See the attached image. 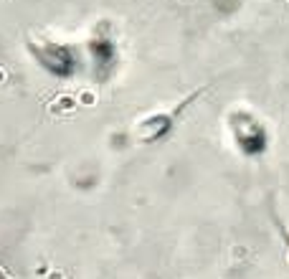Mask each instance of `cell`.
Masks as SVG:
<instances>
[{"label": "cell", "instance_id": "obj_1", "mask_svg": "<svg viewBox=\"0 0 289 279\" xmlns=\"http://www.w3.org/2000/svg\"><path fill=\"white\" fill-rule=\"evenodd\" d=\"M76 104H79V99H76V97H69V94H64V97L54 99V107H51V112H54V114L74 112V109H76Z\"/></svg>", "mask_w": 289, "mask_h": 279}, {"label": "cell", "instance_id": "obj_5", "mask_svg": "<svg viewBox=\"0 0 289 279\" xmlns=\"http://www.w3.org/2000/svg\"><path fill=\"white\" fill-rule=\"evenodd\" d=\"M3 82H6V71H3V69H0V84H3Z\"/></svg>", "mask_w": 289, "mask_h": 279}, {"label": "cell", "instance_id": "obj_2", "mask_svg": "<svg viewBox=\"0 0 289 279\" xmlns=\"http://www.w3.org/2000/svg\"><path fill=\"white\" fill-rule=\"evenodd\" d=\"M76 99H79V104H84V107H92V104H97V94H94L92 89H81V92L76 94Z\"/></svg>", "mask_w": 289, "mask_h": 279}, {"label": "cell", "instance_id": "obj_6", "mask_svg": "<svg viewBox=\"0 0 289 279\" xmlns=\"http://www.w3.org/2000/svg\"><path fill=\"white\" fill-rule=\"evenodd\" d=\"M0 279H8V276H6V274H3V269H0Z\"/></svg>", "mask_w": 289, "mask_h": 279}, {"label": "cell", "instance_id": "obj_3", "mask_svg": "<svg viewBox=\"0 0 289 279\" xmlns=\"http://www.w3.org/2000/svg\"><path fill=\"white\" fill-rule=\"evenodd\" d=\"M49 279H64V271H59V269H51V271H49Z\"/></svg>", "mask_w": 289, "mask_h": 279}, {"label": "cell", "instance_id": "obj_4", "mask_svg": "<svg viewBox=\"0 0 289 279\" xmlns=\"http://www.w3.org/2000/svg\"><path fill=\"white\" fill-rule=\"evenodd\" d=\"M49 271H51L49 266H38V269H36V274H41V276H49Z\"/></svg>", "mask_w": 289, "mask_h": 279}]
</instances>
